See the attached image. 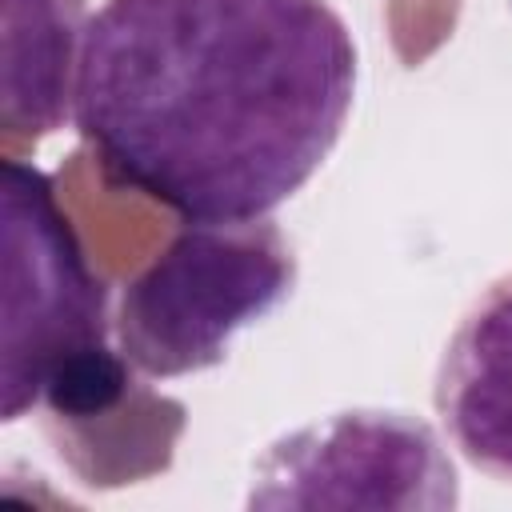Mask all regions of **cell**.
<instances>
[{
  "label": "cell",
  "instance_id": "6da1fadb",
  "mask_svg": "<svg viewBox=\"0 0 512 512\" xmlns=\"http://www.w3.org/2000/svg\"><path fill=\"white\" fill-rule=\"evenodd\" d=\"M356 44L328 0H104L72 124L100 180L180 220H260L336 148Z\"/></svg>",
  "mask_w": 512,
  "mask_h": 512
},
{
  "label": "cell",
  "instance_id": "7a4b0ae2",
  "mask_svg": "<svg viewBox=\"0 0 512 512\" xmlns=\"http://www.w3.org/2000/svg\"><path fill=\"white\" fill-rule=\"evenodd\" d=\"M4 368L0 420L48 412L56 444L112 420L152 392L108 344V284L60 208L56 180L4 160Z\"/></svg>",
  "mask_w": 512,
  "mask_h": 512
},
{
  "label": "cell",
  "instance_id": "3957f363",
  "mask_svg": "<svg viewBox=\"0 0 512 512\" xmlns=\"http://www.w3.org/2000/svg\"><path fill=\"white\" fill-rule=\"evenodd\" d=\"M292 288L296 252L276 220H180L172 240L120 288L116 348L152 380L204 372Z\"/></svg>",
  "mask_w": 512,
  "mask_h": 512
},
{
  "label": "cell",
  "instance_id": "277c9868",
  "mask_svg": "<svg viewBox=\"0 0 512 512\" xmlns=\"http://www.w3.org/2000/svg\"><path fill=\"white\" fill-rule=\"evenodd\" d=\"M256 508H456V468L420 416L348 408L264 448L244 500Z\"/></svg>",
  "mask_w": 512,
  "mask_h": 512
},
{
  "label": "cell",
  "instance_id": "5b68a950",
  "mask_svg": "<svg viewBox=\"0 0 512 512\" xmlns=\"http://www.w3.org/2000/svg\"><path fill=\"white\" fill-rule=\"evenodd\" d=\"M432 404L452 448L512 484V272L492 280L444 344Z\"/></svg>",
  "mask_w": 512,
  "mask_h": 512
}]
</instances>
